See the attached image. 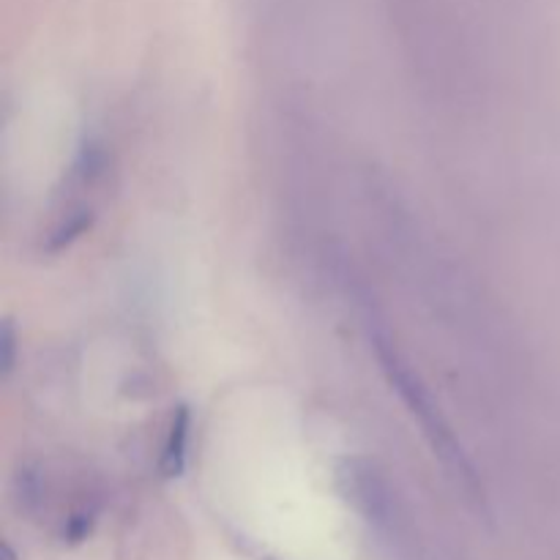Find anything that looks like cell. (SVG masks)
<instances>
[{
    "instance_id": "obj_1",
    "label": "cell",
    "mask_w": 560,
    "mask_h": 560,
    "mask_svg": "<svg viewBox=\"0 0 560 560\" xmlns=\"http://www.w3.org/2000/svg\"><path fill=\"white\" fill-rule=\"evenodd\" d=\"M186 413H178V421L170 430L167 448H164V474L175 476L184 468V452H186Z\"/></svg>"
}]
</instances>
